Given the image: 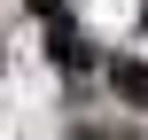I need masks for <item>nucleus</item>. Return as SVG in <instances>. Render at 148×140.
<instances>
[{"label": "nucleus", "instance_id": "1", "mask_svg": "<svg viewBox=\"0 0 148 140\" xmlns=\"http://www.w3.org/2000/svg\"><path fill=\"white\" fill-rule=\"evenodd\" d=\"M109 94L125 109H148V55H117L109 62Z\"/></svg>", "mask_w": 148, "mask_h": 140}, {"label": "nucleus", "instance_id": "2", "mask_svg": "<svg viewBox=\"0 0 148 140\" xmlns=\"http://www.w3.org/2000/svg\"><path fill=\"white\" fill-rule=\"evenodd\" d=\"M78 140H133L125 125H78Z\"/></svg>", "mask_w": 148, "mask_h": 140}]
</instances>
